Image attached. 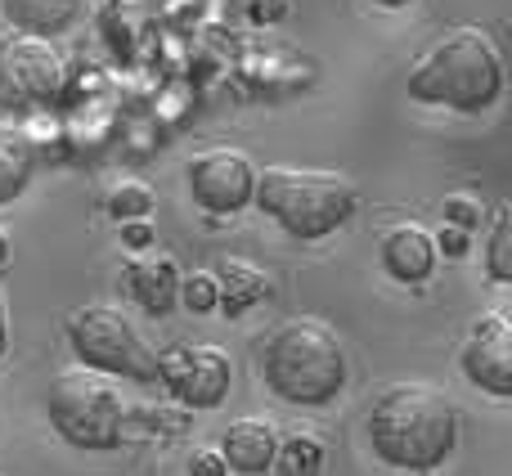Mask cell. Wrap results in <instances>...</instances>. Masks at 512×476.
<instances>
[{"label": "cell", "instance_id": "obj_1", "mask_svg": "<svg viewBox=\"0 0 512 476\" xmlns=\"http://www.w3.org/2000/svg\"><path fill=\"white\" fill-rule=\"evenodd\" d=\"M369 445L387 468L432 472L459 445L454 405L427 382H396L369 409Z\"/></svg>", "mask_w": 512, "mask_h": 476}, {"label": "cell", "instance_id": "obj_2", "mask_svg": "<svg viewBox=\"0 0 512 476\" xmlns=\"http://www.w3.org/2000/svg\"><path fill=\"white\" fill-rule=\"evenodd\" d=\"M405 95L414 104L454 108V113H486L504 95V54L481 27H454L418 59L405 77Z\"/></svg>", "mask_w": 512, "mask_h": 476}, {"label": "cell", "instance_id": "obj_3", "mask_svg": "<svg viewBox=\"0 0 512 476\" xmlns=\"http://www.w3.org/2000/svg\"><path fill=\"white\" fill-rule=\"evenodd\" d=\"M261 373L274 396L288 400V405H333L346 387V346L333 324L297 315L265 337Z\"/></svg>", "mask_w": 512, "mask_h": 476}, {"label": "cell", "instance_id": "obj_4", "mask_svg": "<svg viewBox=\"0 0 512 476\" xmlns=\"http://www.w3.org/2000/svg\"><path fill=\"white\" fill-rule=\"evenodd\" d=\"M256 207L288 238L315 243V238H328L351 221L355 207H360V194L342 171L265 167L261 180H256Z\"/></svg>", "mask_w": 512, "mask_h": 476}, {"label": "cell", "instance_id": "obj_5", "mask_svg": "<svg viewBox=\"0 0 512 476\" xmlns=\"http://www.w3.org/2000/svg\"><path fill=\"white\" fill-rule=\"evenodd\" d=\"M50 423L72 450H90V454H108L126 445V427H131V409L126 396L117 391V382H108V373L99 369H63L54 373L50 396Z\"/></svg>", "mask_w": 512, "mask_h": 476}, {"label": "cell", "instance_id": "obj_6", "mask_svg": "<svg viewBox=\"0 0 512 476\" xmlns=\"http://www.w3.org/2000/svg\"><path fill=\"white\" fill-rule=\"evenodd\" d=\"M68 346L86 369L126 382H162V355L117 306H81L68 319Z\"/></svg>", "mask_w": 512, "mask_h": 476}, {"label": "cell", "instance_id": "obj_7", "mask_svg": "<svg viewBox=\"0 0 512 476\" xmlns=\"http://www.w3.org/2000/svg\"><path fill=\"white\" fill-rule=\"evenodd\" d=\"M63 54L54 50L50 36L41 32H14L0 41V108H41L63 90Z\"/></svg>", "mask_w": 512, "mask_h": 476}, {"label": "cell", "instance_id": "obj_8", "mask_svg": "<svg viewBox=\"0 0 512 476\" xmlns=\"http://www.w3.org/2000/svg\"><path fill=\"white\" fill-rule=\"evenodd\" d=\"M256 162L239 149H203L189 158V194L212 216H239L256 203Z\"/></svg>", "mask_w": 512, "mask_h": 476}, {"label": "cell", "instance_id": "obj_9", "mask_svg": "<svg viewBox=\"0 0 512 476\" xmlns=\"http://www.w3.org/2000/svg\"><path fill=\"white\" fill-rule=\"evenodd\" d=\"M162 382L185 409H221L234 387V360L216 346H167Z\"/></svg>", "mask_w": 512, "mask_h": 476}, {"label": "cell", "instance_id": "obj_10", "mask_svg": "<svg viewBox=\"0 0 512 476\" xmlns=\"http://www.w3.org/2000/svg\"><path fill=\"white\" fill-rule=\"evenodd\" d=\"M459 369L486 396L512 400V324L504 315H481L468 328L459 351Z\"/></svg>", "mask_w": 512, "mask_h": 476}, {"label": "cell", "instance_id": "obj_11", "mask_svg": "<svg viewBox=\"0 0 512 476\" xmlns=\"http://www.w3.org/2000/svg\"><path fill=\"white\" fill-rule=\"evenodd\" d=\"M382 270L396 283H409V288L427 283L436 270V234L414 221L391 225V230L382 234Z\"/></svg>", "mask_w": 512, "mask_h": 476}, {"label": "cell", "instance_id": "obj_12", "mask_svg": "<svg viewBox=\"0 0 512 476\" xmlns=\"http://www.w3.org/2000/svg\"><path fill=\"white\" fill-rule=\"evenodd\" d=\"M279 445H283V436L270 418H239L221 436L225 463L239 476H265L274 468V459H279Z\"/></svg>", "mask_w": 512, "mask_h": 476}, {"label": "cell", "instance_id": "obj_13", "mask_svg": "<svg viewBox=\"0 0 512 476\" xmlns=\"http://www.w3.org/2000/svg\"><path fill=\"white\" fill-rule=\"evenodd\" d=\"M126 288H131V297L140 301L149 315H171V310L180 306V283H185V274H180V265L171 261V256H140V261L126 265Z\"/></svg>", "mask_w": 512, "mask_h": 476}, {"label": "cell", "instance_id": "obj_14", "mask_svg": "<svg viewBox=\"0 0 512 476\" xmlns=\"http://www.w3.org/2000/svg\"><path fill=\"white\" fill-rule=\"evenodd\" d=\"M216 279H221V306L225 315H243L248 306H256V301L270 297V274L256 270V265L239 261V256H225L221 270H216Z\"/></svg>", "mask_w": 512, "mask_h": 476}, {"label": "cell", "instance_id": "obj_15", "mask_svg": "<svg viewBox=\"0 0 512 476\" xmlns=\"http://www.w3.org/2000/svg\"><path fill=\"white\" fill-rule=\"evenodd\" d=\"M32 171H36V153L27 144V135L0 126V207L14 203L32 185Z\"/></svg>", "mask_w": 512, "mask_h": 476}, {"label": "cell", "instance_id": "obj_16", "mask_svg": "<svg viewBox=\"0 0 512 476\" xmlns=\"http://www.w3.org/2000/svg\"><path fill=\"white\" fill-rule=\"evenodd\" d=\"M324 441L310 432H297V436H283L279 445V459H274V476H324Z\"/></svg>", "mask_w": 512, "mask_h": 476}, {"label": "cell", "instance_id": "obj_17", "mask_svg": "<svg viewBox=\"0 0 512 476\" xmlns=\"http://www.w3.org/2000/svg\"><path fill=\"white\" fill-rule=\"evenodd\" d=\"M486 274L495 283L512 288V198L499 203L495 221H490V238H486Z\"/></svg>", "mask_w": 512, "mask_h": 476}, {"label": "cell", "instance_id": "obj_18", "mask_svg": "<svg viewBox=\"0 0 512 476\" xmlns=\"http://www.w3.org/2000/svg\"><path fill=\"white\" fill-rule=\"evenodd\" d=\"M108 216H117V221H149L153 212V189L140 185V180H122V185L108 189Z\"/></svg>", "mask_w": 512, "mask_h": 476}, {"label": "cell", "instance_id": "obj_19", "mask_svg": "<svg viewBox=\"0 0 512 476\" xmlns=\"http://www.w3.org/2000/svg\"><path fill=\"white\" fill-rule=\"evenodd\" d=\"M180 306L194 310V315H212V310L221 306V279L207 270L185 274V283H180Z\"/></svg>", "mask_w": 512, "mask_h": 476}, {"label": "cell", "instance_id": "obj_20", "mask_svg": "<svg viewBox=\"0 0 512 476\" xmlns=\"http://www.w3.org/2000/svg\"><path fill=\"white\" fill-rule=\"evenodd\" d=\"M189 476H230V463L221 450H194L189 454Z\"/></svg>", "mask_w": 512, "mask_h": 476}, {"label": "cell", "instance_id": "obj_21", "mask_svg": "<svg viewBox=\"0 0 512 476\" xmlns=\"http://www.w3.org/2000/svg\"><path fill=\"white\" fill-rule=\"evenodd\" d=\"M153 238H158V234H153L149 221H122V243L131 247V252H144Z\"/></svg>", "mask_w": 512, "mask_h": 476}, {"label": "cell", "instance_id": "obj_22", "mask_svg": "<svg viewBox=\"0 0 512 476\" xmlns=\"http://www.w3.org/2000/svg\"><path fill=\"white\" fill-rule=\"evenodd\" d=\"M445 221H459V225H477V207L468 198H450L445 203Z\"/></svg>", "mask_w": 512, "mask_h": 476}, {"label": "cell", "instance_id": "obj_23", "mask_svg": "<svg viewBox=\"0 0 512 476\" xmlns=\"http://www.w3.org/2000/svg\"><path fill=\"white\" fill-rule=\"evenodd\" d=\"M436 238H441V247H445V252H454V256L468 252V230H454V225H450V230L436 234Z\"/></svg>", "mask_w": 512, "mask_h": 476}, {"label": "cell", "instance_id": "obj_24", "mask_svg": "<svg viewBox=\"0 0 512 476\" xmlns=\"http://www.w3.org/2000/svg\"><path fill=\"white\" fill-rule=\"evenodd\" d=\"M9 351V310H5V292H0V360Z\"/></svg>", "mask_w": 512, "mask_h": 476}, {"label": "cell", "instance_id": "obj_25", "mask_svg": "<svg viewBox=\"0 0 512 476\" xmlns=\"http://www.w3.org/2000/svg\"><path fill=\"white\" fill-rule=\"evenodd\" d=\"M373 5H382V9H405V5H414V0H373Z\"/></svg>", "mask_w": 512, "mask_h": 476}, {"label": "cell", "instance_id": "obj_26", "mask_svg": "<svg viewBox=\"0 0 512 476\" xmlns=\"http://www.w3.org/2000/svg\"><path fill=\"white\" fill-rule=\"evenodd\" d=\"M0 265H9V238L0 234Z\"/></svg>", "mask_w": 512, "mask_h": 476}]
</instances>
